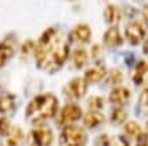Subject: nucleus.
I'll use <instances>...</instances> for the list:
<instances>
[{
    "label": "nucleus",
    "mask_w": 148,
    "mask_h": 146,
    "mask_svg": "<svg viewBox=\"0 0 148 146\" xmlns=\"http://www.w3.org/2000/svg\"><path fill=\"white\" fill-rule=\"evenodd\" d=\"M70 54V39L57 27L47 28L35 44L36 66L46 73H57L66 63Z\"/></svg>",
    "instance_id": "obj_1"
},
{
    "label": "nucleus",
    "mask_w": 148,
    "mask_h": 146,
    "mask_svg": "<svg viewBox=\"0 0 148 146\" xmlns=\"http://www.w3.org/2000/svg\"><path fill=\"white\" fill-rule=\"evenodd\" d=\"M58 111V99L53 94H40L27 105L26 118L34 125L45 123Z\"/></svg>",
    "instance_id": "obj_2"
},
{
    "label": "nucleus",
    "mask_w": 148,
    "mask_h": 146,
    "mask_svg": "<svg viewBox=\"0 0 148 146\" xmlns=\"http://www.w3.org/2000/svg\"><path fill=\"white\" fill-rule=\"evenodd\" d=\"M61 141L63 146H86L88 135L82 127L71 123L63 126V130L61 133Z\"/></svg>",
    "instance_id": "obj_3"
},
{
    "label": "nucleus",
    "mask_w": 148,
    "mask_h": 146,
    "mask_svg": "<svg viewBox=\"0 0 148 146\" xmlns=\"http://www.w3.org/2000/svg\"><path fill=\"white\" fill-rule=\"evenodd\" d=\"M30 146H50L54 141L53 130L47 126H38L30 131Z\"/></svg>",
    "instance_id": "obj_4"
},
{
    "label": "nucleus",
    "mask_w": 148,
    "mask_h": 146,
    "mask_svg": "<svg viewBox=\"0 0 148 146\" xmlns=\"http://www.w3.org/2000/svg\"><path fill=\"white\" fill-rule=\"evenodd\" d=\"M82 118V110L78 105L74 103H67L65 105L61 111L58 113V118H57V122L61 126H67V125H71V123L77 122L78 119Z\"/></svg>",
    "instance_id": "obj_5"
},
{
    "label": "nucleus",
    "mask_w": 148,
    "mask_h": 146,
    "mask_svg": "<svg viewBox=\"0 0 148 146\" xmlns=\"http://www.w3.org/2000/svg\"><path fill=\"white\" fill-rule=\"evenodd\" d=\"M16 51V39L14 35H8L0 40V69L7 65Z\"/></svg>",
    "instance_id": "obj_6"
},
{
    "label": "nucleus",
    "mask_w": 148,
    "mask_h": 146,
    "mask_svg": "<svg viewBox=\"0 0 148 146\" xmlns=\"http://www.w3.org/2000/svg\"><path fill=\"white\" fill-rule=\"evenodd\" d=\"M147 27L143 22H132L125 27V38L131 44H139L144 39Z\"/></svg>",
    "instance_id": "obj_7"
},
{
    "label": "nucleus",
    "mask_w": 148,
    "mask_h": 146,
    "mask_svg": "<svg viewBox=\"0 0 148 146\" xmlns=\"http://www.w3.org/2000/svg\"><path fill=\"white\" fill-rule=\"evenodd\" d=\"M86 86H88V82L85 81V78H74L65 86L63 92L70 99H78L85 95Z\"/></svg>",
    "instance_id": "obj_8"
},
{
    "label": "nucleus",
    "mask_w": 148,
    "mask_h": 146,
    "mask_svg": "<svg viewBox=\"0 0 148 146\" xmlns=\"http://www.w3.org/2000/svg\"><path fill=\"white\" fill-rule=\"evenodd\" d=\"M131 99V91L123 86H114L109 94V102L117 107L127 105Z\"/></svg>",
    "instance_id": "obj_9"
},
{
    "label": "nucleus",
    "mask_w": 148,
    "mask_h": 146,
    "mask_svg": "<svg viewBox=\"0 0 148 146\" xmlns=\"http://www.w3.org/2000/svg\"><path fill=\"white\" fill-rule=\"evenodd\" d=\"M90 38H92V31L88 24H77L75 27L71 30L70 35H69V39L71 42L79 43V44H86V43L90 42Z\"/></svg>",
    "instance_id": "obj_10"
},
{
    "label": "nucleus",
    "mask_w": 148,
    "mask_h": 146,
    "mask_svg": "<svg viewBox=\"0 0 148 146\" xmlns=\"http://www.w3.org/2000/svg\"><path fill=\"white\" fill-rule=\"evenodd\" d=\"M104 44L109 48H117L123 44V36L116 26H112L104 34Z\"/></svg>",
    "instance_id": "obj_11"
},
{
    "label": "nucleus",
    "mask_w": 148,
    "mask_h": 146,
    "mask_svg": "<svg viewBox=\"0 0 148 146\" xmlns=\"http://www.w3.org/2000/svg\"><path fill=\"white\" fill-rule=\"evenodd\" d=\"M24 141V134L22 129L18 126L10 127V130L5 134V139H4V146H23Z\"/></svg>",
    "instance_id": "obj_12"
},
{
    "label": "nucleus",
    "mask_w": 148,
    "mask_h": 146,
    "mask_svg": "<svg viewBox=\"0 0 148 146\" xmlns=\"http://www.w3.org/2000/svg\"><path fill=\"white\" fill-rule=\"evenodd\" d=\"M106 77V69L102 65H96L85 73V81L88 83H97Z\"/></svg>",
    "instance_id": "obj_13"
},
{
    "label": "nucleus",
    "mask_w": 148,
    "mask_h": 146,
    "mask_svg": "<svg viewBox=\"0 0 148 146\" xmlns=\"http://www.w3.org/2000/svg\"><path fill=\"white\" fill-rule=\"evenodd\" d=\"M132 79L136 85H143L148 82V63L139 62L132 71Z\"/></svg>",
    "instance_id": "obj_14"
},
{
    "label": "nucleus",
    "mask_w": 148,
    "mask_h": 146,
    "mask_svg": "<svg viewBox=\"0 0 148 146\" xmlns=\"http://www.w3.org/2000/svg\"><path fill=\"white\" fill-rule=\"evenodd\" d=\"M16 109V98L12 94L0 95V114H11Z\"/></svg>",
    "instance_id": "obj_15"
},
{
    "label": "nucleus",
    "mask_w": 148,
    "mask_h": 146,
    "mask_svg": "<svg viewBox=\"0 0 148 146\" xmlns=\"http://www.w3.org/2000/svg\"><path fill=\"white\" fill-rule=\"evenodd\" d=\"M105 121V117L102 115L100 111H90L84 117V126L93 129V127L100 126Z\"/></svg>",
    "instance_id": "obj_16"
},
{
    "label": "nucleus",
    "mask_w": 148,
    "mask_h": 146,
    "mask_svg": "<svg viewBox=\"0 0 148 146\" xmlns=\"http://www.w3.org/2000/svg\"><path fill=\"white\" fill-rule=\"evenodd\" d=\"M104 19L108 24L110 26H114L120 22V10L116 7V5H113V4H109V5H106L105 10H104Z\"/></svg>",
    "instance_id": "obj_17"
},
{
    "label": "nucleus",
    "mask_w": 148,
    "mask_h": 146,
    "mask_svg": "<svg viewBox=\"0 0 148 146\" xmlns=\"http://www.w3.org/2000/svg\"><path fill=\"white\" fill-rule=\"evenodd\" d=\"M71 59V65L75 67V69H82L84 66H85V63L88 62V52H86L85 50H82V48H78V50H75L71 54L70 56Z\"/></svg>",
    "instance_id": "obj_18"
},
{
    "label": "nucleus",
    "mask_w": 148,
    "mask_h": 146,
    "mask_svg": "<svg viewBox=\"0 0 148 146\" xmlns=\"http://www.w3.org/2000/svg\"><path fill=\"white\" fill-rule=\"evenodd\" d=\"M124 133L128 135V137H131V138H137V139L140 138L141 134H143L140 126H139L136 122H133V121H131V122H125Z\"/></svg>",
    "instance_id": "obj_19"
},
{
    "label": "nucleus",
    "mask_w": 148,
    "mask_h": 146,
    "mask_svg": "<svg viewBox=\"0 0 148 146\" xmlns=\"http://www.w3.org/2000/svg\"><path fill=\"white\" fill-rule=\"evenodd\" d=\"M110 121H112V123H114V125L125 123V121H127V113L120 107L114 109L112 111V114H110Z\"/></svg>",
    "instance_id": "obj_20"
},
{
    "label": "nucleus",
    "mask_w": 148,
    "mask_h": 146,
    "mask_svg": "<svg viewBox=\"0 0 148 146\" xmlns=\"http://www.w3.org/2000/svg\"><path fill=\"white\" fill-rule=\"evenodd\" d=\"M121 81H123V73L120 70H110L109 73L106 74V82L109 85L117 86L119 83H121Z\"/></svg>",
    "instance_id": "obj_21"
},
{
    "label": "nucleus",
    "mask_w": 148,
    "mask_h": 146,
    "mask_svg": "<svg viewBox=\"0 0 148 146\" xmlns=\"http://www.w3.org/2000/svg\"><path fill=\"white\" fill-rule=\"evenodd\" d=\"M104 106V99L101 96H92L88 101V107L90 111H100Z\"/></svg>",
    "instance_id": "obj_22"
},
{
    "label": "nucleus",
    "mask_w": 148,
    "mask_h": 146,
    "mask_svg": "<svg viewBox=\"0 0 148 146\" xmlns=\"http://www.w3.org/2000/svg\"><path fill=\"white\" fill-rule=\"evenodd\" d=\"M34 51H35V43L32 42V40H26L22 44V47H20V52L24 56H28V55L34 54Z\"/></svg>",
    "instance_id": "obj_23"
},
{
    "label": "nucleus",
    "mask_w": 148,
    "mask_h": 146,
    "mask_svg": "<svg viewBox=\"0 0 148 146\" xmlns=\"http://www.w3.org/2000/svg\"><path fill=\"white\" fill-rule=\"evenodd\" d=\"M108 146H129V143L124 137H114V138L109 139V145Z\"/></svg>",
    "instance_id": "obj_24"
},
{
    "label": "nucleus",
    "mask_w": 148,
    "mask_h": 146,
    "mask_svg": "<svg viewBox=\"0 0 148 146\" xmlns=\"http://www.w3.org/2000/svg\"><path fill=\"white\" fill-rule=\"evenodd\" d=\"M10 127H11V126H10L8 119L4 118V117H0V137L7 134V131L10 130Z\"/></svg>",
    "instance_id": "obj_25"
},
{
    "label": "nucleus",
    "mask_w": 148,
    "mask_h": 146,
    "mask_svg": "<svg viewBox=\"0 0 148 146\" xmlns=\"http://www.w3.org/2000/svg\"><path fill=\"white\" fill-rule=\"evenodd\" d=\"M94 143H96V146H108L109 145V138H108V135L101 134L96 138Z\"/></svg>",
    "instance_id": "obj_26"
},
{
    "label": "nucleus",
    "mask_w": 148,
    "mask_h": 146,
    "mask_svg": "<svg viewBox=\"0 0 148 146\" xmlns=\"http://www.w3.org/2000/svg\"><path fill=\"white\" fill-rule=\"evenodd\" d=\"M140 106L141 107H144L145 110H148V87L141 92V95H140Z\"/></svg>",
    "instance_id": "obj_27"
},
{
    "label": "nucleus",
    "mask_w": 148,
    "mask_h": 146,
    "mask_svg": "<svg viewBox=\"0 0 148 146\" xmlns=\"http://www.w3.org/2000/svg\"><path fill=\"white\" fill-rule=\"evenodd\" d=\"M137 146H148L147 135H145V134H141V137L139 138V143H137Z\"/></svg>",
    "instance_id": "obj_28"
},
{
    "label": "nucleus",
    "mask_w": 148,
    "mask_h": 146,
    "mask_svg": "<svg viewBox=\"0 0 148 146\" xmlns=\"http://www.w3.org/2000/svg\"><path fill=\"white\" fill-rule=\"evenodd\" d=\"M143 51H144L145 54L148 55V36L145 38V40H144V44H143Z\"/></svg>",
    "instance_id": "obj_29"
}]
</instances>
